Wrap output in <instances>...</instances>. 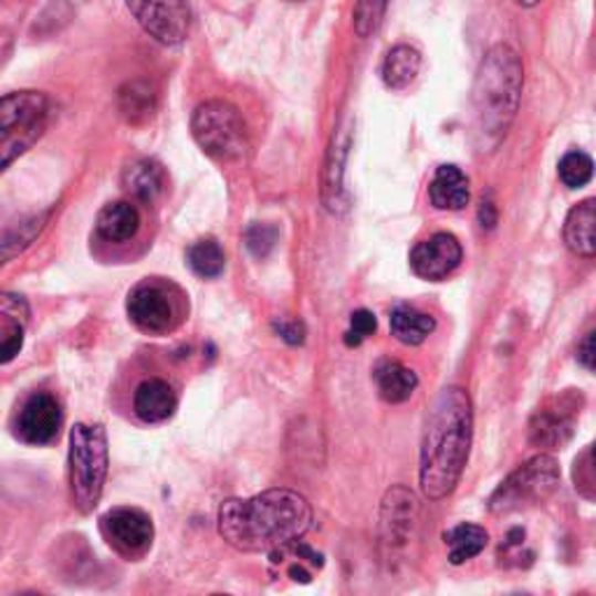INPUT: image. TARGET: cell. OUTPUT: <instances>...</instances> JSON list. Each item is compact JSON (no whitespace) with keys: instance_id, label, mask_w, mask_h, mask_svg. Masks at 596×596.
<instances>
[{"instance_id":"obj_1","label":"cell","mask_w":596,"mask_h":596,"mask_svg":"<svg viewBox=\"0 0 596 596\" xmlns=\"http://www.w3.org/2000/svg\"><path fill=\"white\" fill-rule=\"evenodd\" d=\"M219 534L240 552H278L299 543L313 524V508L292 490L227 499L217 515Z\"/></svg>"},{"instance_id":"obj_2","label":"cell","mask_w":596,"mask_h":596,"mask_svg":"<svg viewBox=\"0 0 596 596\" xmlns=\"http://www.w3.org/2000/svg\"><path fill=\"white\" fill-rule=\"evenodd\" d=\"M473 440V408L461 387H448L433 401L422 452H419V484L431 501L454 492L469 461Z\"/></svg>"},{"instance_id":"obj_3","label":"cell","mask_w":596,"mask_h":596,"mask_svg":"<svg viewBox=\"0 0 596 596\" xmlns=\"http://www.w3.org/2000/svg\"><path fill=\"white\" fill-rule=\"evenodd\" d=\"M524 69L520 54L508 45H494L473 82V140L480 151H494L511 130L522 98Z\"/></svg>"},{"instance_id":"obj_4","label":"cell","mask_w":596,"mask_h":596,"mask_svg":"<svg viewBox=\"0 0 596 596\" xmlns=\"http://www.w3.org/2000/svg\"><path fill=\"white\" fill-rule=\"evenodd\" d=\"M69 475L77 511L82 515L94 513L107 478V436L101 425L80 422L71 429Z\"/></svg>"},{"instance_id":"obj_5","label":"cell","mask_w":596,"mask_h":596,"mask_svg":"<svg viewBox=\"0 0 596 596\" xmlns=\"http://www.w3.org/2000/svg\"><path fill=\"white\" fill-rule=\"evenodd\" d=\"M191 134L206 154L219 161L240 159L248 149V126L227 101H208L196 107Z\"/></svg>"},{"instance_id":"obj_6","label":"cell","mask_w":596,"mask_h":596,"mask_svg":"<svg viewBox=\"0 0 596 596\" xmlns=\"http://www.w3.org/2000/svg\"><path fill=\"white\" fill-rule=\"evenodd\" d=\"M560 484V467L555 457L539 454L508 475L490 499L494 515H511L539 505L552 496Z\"/></svg>"},{"instance_id":"obj_7","label":"cell","mask_w":596,"mask_h":596,"mask_svg":"<svg viewBox=\"0 0 596 596\" xmlns=\"http://www.w3.org/2000/svg\"><path fill=\"white\" fill-rule=\"evenodd\" d=\"M48 109L50 101L40 92L8 94L0 103V130H3L0 149H3L6 170L42 136L48 124Z\"/></svg>"},{"instance_id":"obj_8","label":"cell","mask_w":596,"mask_h":596,"mask_svg":"<svg viewBox=\"0 0 596 596\" xmlns=\"http://www.w3.org/2000/svg\"><path fill=\"white\" fill-rule=\"evenodd\" d=\"M126 6L143 31L161 45H178L189 33L187 0H126Z\"/></svg>"},{"instance_id":"obj_9","label":"cell","mask_w":596,"mask_h":596,"mask_svg":"<svg viewBox=\"0 0 596 596\" xmlns=\"http://www.w3.org/2000/svg\"><path fill=\"white\" fill-rule=\"evenodd\" d=\"M583 396L564 391L557 399L547 401L532 419L529 427V438L539 448L557 450L568 443V438L576 431V419L581 415Z\"/></svg>"},{"instance_id":"obj_10","label":"cell","mask_w":596,"mask_h":596,"mask_svg":"<svg viewBox=\"0 0 596 596\" xmlns=\"http://www.w3.org/2000/svg\"><path fill=\"white\" fill-rule=\"evenodd\" d=\"M101 532L122 555L138 557L151 545L154 524L140 508H115L103 515Z\"/></svg>"},{"instance_id":"obj_11","label":"cell","mask_w":596,"mask_h":596,"mask_svg":"<svg viewBox=\"0 0 596 596\" xmlns=\"http://www.w3.org/2000/svg\"><path fill=\"white\" fill-rule=\"evenodd\" d=\"M461 257V245L452 233H436L412 248L410 269L417 278L438 282L459 269Z\"/></svg>"},{"instance_id":"obj_12","label":"cell","mask_w":596,"mask_h":596,"mask_svg":"<svg viewBox=\"0 0 596 596\" xmlns=\"http://www.w3.org/2000/svg\"><path fill=\"white\" fill-rule=\"evenodd\" d=\"M63 412L52 394H33L17 417V436L29 446H50L59 436Z\"/></svg>"},{"instance_id":"obj_13","label":"cell","mask_w":596,"mask_h":596,"mask_svg":"<svg viewBox=\"0 0 596 596\" xmlns=\"http://www.w3.org/2000/svg\"><path fill=\"white\" fill-rule=\"evenodd\" d=\"M126 313L145 334H166L172 326V303L161 284L145 282L128 294Z\"/></svg>"},{"instance_id":"obj_14","label":"cell","mask_w":596,"mask_h":596,"mask_svg":"<svg viewBox=\"0 0 596 596\" xmlns=\"http://www.w3.org/2000/svg\"><path fill=\"white\" fill-rule=\"evenodd\" d=\"M419 515V501L408 490L396 484L383 499V513H380V532L383 541L391 547H401L410 541L417 529Z\"/></svg>"},{"instance_id":"obj_15","label":"cell","mask_w":596,"mask_h":596,"mask_svg":"<svg viewBox=\"0 0 596 596\" xmlns=\"http://www.w3.org/2000/svg\"><path fill=\"white\" fill-rule=\"evenodd\" d=\"M564 242L573 254L596 257V198H587L568 212Z\"/></svg>"},{"instance_id":"obj_16","label":"cell","mask_w":596,"mask_h":596,"mask_svg":"<svg viewBox=\"0 0 596 596\" xmlns=\"http://www.w3.org/2000/svg\"><path fill=\"white\" fill-rule=\"evenodd\" d=\"M136 415L147 425H159L172 417L175 408H178V396H175L172 387L164 380H145L134 396Z\"/></svg>"},{"instance_id":"obj_17","label":"cell","mask_w":596,"mask_h":596,"mask_svg":"<svg viewBox=\"0 0 596 596\" xmlns=\"http://www.w3.org/2000/svg\"><path fill=\"white\" fill-rule=\"evenodd\" d=\"M429 198L438 210H461L469 206V178L457 166H440L429 185Z\"/></svg>"},{"instance_id":"obj_18","label":"cell","mask_w":596,"mask_h":596,"mask_svg":"<svg viewBox=\"0 0 596 596\" xmlns=\"http://www.w3.org/2000/svg\"><path fill=\"white\" fill-rule=\"evenodd\" d=\"M138 229H140V212L128 201L105 206L96 219V231L107 242H126L138 233Z\"/></svg>"},{"instance_id":"obj_19","label":"cell","mask_w":596,"mask_h":596,"mask_svg":"<svg viewBox=\"0 0 596 596\" xmlns=\"http://www.w3.org/2000/svg\"><path fill=\"white\" fill-rule=\"evenodd\" d=\"M122 182H124V189L134 198H138V201L151 203L161 196L164 185H166V175L157 161L138 159L124 170Z\"/></svg>"},{"instance_id":"obj_20","label":"cell","mask_w":596,"mask_h":596,"mask_svg":"<svg viewBox=\"0 0 596 596\" xmlns=\"http://www.w3.org/2000/svg\"><path fill=\"white\" fill-rule=\"evenodd\" d=\"M373 378H375V385H378L380 396L389 404L408 401L412 391L417 389V375L399 362H389V359L380 362L378 366H375Z\"/></svg>"},{"instance_id":"obj_21","label":"cell","mask_w":596,"mask_h":596,"mask_svg":"<svg viewBox=\"0 0 596 596\" xmlns=\"http://www.w3.org/2000/svg\"><path fill=\"white\" fill-rule=\"evenodd\" d=\"M391 334L404 345H422L436 328V320L427 313L415 311L412 305H396L389 317Z\"/></svg>"},{"instance_id":"obj_22","label":"cell","mask_w":596,"mask_h":596,"mask_svg":"<svg viewBox=\"0 0 596 596\" xmlns=\"http://www.w3.org/2000/svg\"><path fill=\"white\" fill-rule=\"evenodd\" d=\"M422 69V56L410 45H396L387 52L383 63V80L389 90H406Z\"/></svg>"},{"instance_id":"obj_23","label":"cell","mask_w":596,"mask_h":596,"mask_svg":"<svg viewBox=\"0 0 596 596\" xmlns=\"http://www.w3.org/2000/svg\"><path fill=\"white\" fill-rule=\"evenodd\" d=\"M443 541H446L448 552H450V562H452L454 566H459V564H463V562H469V560L478 557L480 552H482L484 547H488L490 534L484 532V529L478 526V524L463 522V524L452 526L450 532H446Z\"/></svg>"},{"instance_id":"obj_24","label":"cell","mask_w":596,"mask_h":596,"mask_svg":"<svg viewBox=\"0 0 596 596\" xmlns=\"http://www.w3.org/2000/svg\"><path fill=\"white\" fill-rule=\"evenodd\" d=\"M187 261L191 271L198 275V278H217L219 273L224 271L227 266V257H224V250L222 245L215 238H203V240H196L194 245L189 248L187 252Z\"/></svg>"},{"instance_id":"obj_25","label":"cell","mask_w":596,"mask_h":596,"mask_svg":"<svg viewBox=\"0 0 596 596\" xmlns=\"http://www.w3.org/2000/svg\"><path fill=\"white\" fill-rule=\"evenodd\" d=\"M119 107H122V115L128 122L147 119L151 117V109H154V94L147 84L130 82L119 94Z\"/></svg>"},{"instance_id":"obj_26","label":"cell","mask_w":596,"mask_h":596,"mask_svg":"<svg viewBox=\"0 0 596 596\" xmlns=\"http://www.w3.org/2000/svg\"><path fill=\"white\" fill-rule=\"evenodd\" d=\"M592 178H594V161H592L589 154L578 151V149L564 154L562 161H560V180L568 189H581Z\"/></svg>"},{"instance_id":"obj_27","label":"cell","mask_w":596,"mask_h":596,"mask_svg":"<svg viewBox=\"0 0 596 596\" xmlns=\"http://www.w3.org/2000/svg\"><path fill=\"white\" fill-rule=\"evenodd\" d=\"M389 0H357L355 6V31L359 38H368L380 29L387 14Z\"/></svg>"},{"instance_id":"obj_28","label":"cell","mask_w":596,"mask_h":596,"mask_svg":"<svg viewBox=\"0 0 596 596\" xmlns=\"http://www.w3.org/2000/svg\"><path fill=\"white\" fill-rule=\"evenodd\" d=\"M275 242H278V231L271 224H254L245 233V245L257 259L269 257V252L275 248Z\"/></svg>"},{"instance_id":"obj_29","label":"cell","mask_w":596,"mask_h":596,"mask_svg":"<svg viewBox=\"0 0 596 596\" xmlns=\"http://www.w3.org/2000/svg\"><path fill=\"white\" fill-rule=\"evenodd\" d=\"M375 328H378V322H375V315L368 313V311H357L352 313V320H349V331L345 334V343L349 347H357L362 345L368 336L375 334Z\"/></svg>"},{"instance_id":"obj_30","label":"cell","mask_w":596,"mask_h":596,"mask_svg":"<svg viewBox=\"0 0 596 596\" xmlns=\"http://www.w3.org/2000/svg\"><path fill=\"white\" fill-rule=\"evenodd\" d=\"M24 322L3 315V364H10L24 345Z\"/></svg>"},{"instance_id":"obj_31","label":"cell","mask_w":596,"mask_h":596,"mask_svg":"<svg viewBox=\"0 0 596 596\" xmlns=\"http://www.w3.org/2000/svg\"><path fill=\"white\" fill-rule=\"evenodd\" d=\"M578 362L587 370L596 373V331H589V334L583 338V343L578 347Z\"/></svg>"},{"instance_id":"obj_32","label":"cell","mask_w":596,"mask_h":596,"mask_svg":"<svg viewBox=\"0 0 596 596\" xmlns=\"http://www.w3.org/2000/svg\"><path fill=\"white\" fill-rule=\"evenodd\" d=\"M275 328L280 331V336L286 341V343H292V345H299L303 343V336H305V328L301 322H278Z\"/></svg>"},{"instance_id":"obj_33","label":"cell","mask_w":596,"mask_h":596,"mask_svg":"<svg viewBox=\"0 0 596 596\" xmlns=\"http://www.w3.org/2000/svg\"><path fill=\"white\" fill-rule=\"evenodd\" d=\"M480 222H482V227H488V229H492L494 222H496L494 206H492L490 201H488V203H482V208H480Z\"/></svg>"},{"instance_id":"obj_34","label":"cell","mask_w":596,"mask_h":596,"mask_svg":"<svg viewBox=\"0 0 596 596\" xmlns=\"http://www.w3.org/2000/svg\"><path fill=\"white\" fill-rule=\"evenodd\" d=\"M290 573H292V578H294V581H301V583H307V581H311V576H307V573H305L301 566H292V568H290Z\"/></svg>"},{"instance_id":"obj_35","label":"cell","mask_w":596,"mask_h":596,"mask_svg":"<svg viewBox=\"0 0 596 596\" xmlns=\"http://www.w3.org/2000/svg\"><path fill=\"white\" fill-rule=\"evenodd\" d=\"M517 3H520V6H524V8H534V6L543 3V0H517Z\"/></svg>"},{"instance_id":"obj_36","label":"cell","mask_w":596,"mask_h":596,"mask_svg":"<svg viewBox=\"0 0 596 596\" xmlns=\"http://www.w3.org/2000/svg\"><path fill=\"white\" fill-rule=\"evenodd\" d=\"M592 461H594V467H596V443H594V448H592Z\"/></svg>"}]
</instances>
